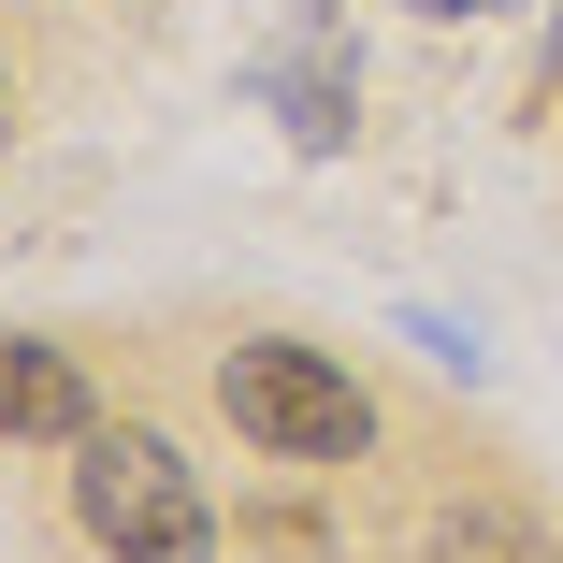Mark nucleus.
<instances>
[{"instance_id": "2", "label": "nucleus", "mask_w": 563, "mask_h": 563, "mask_svg": "<svg viewBox=\"0 0 563 563\" xmlns=\"http://www.w3.org/2000/svg\"><path fill=\"white\" fill-rule=\"evenodd\" d=\"M73 534L87 549H217V506L188 477V448L145 419H87L73 433Z\"/></svg>"}, {"instance_id": "3", "label": "nucleus", "mask_w": 563, "mask_h": 563, "mask_svg": "<svg viewBox=\"0 0 563 563\" xmlns=\"http://www.w3.org/2000/svg\"><path fill=\"white\" fill-rule=\"evenodd\" d=\"M261 87H275L289 145H303V159H332V145L362 131V117H347V101H362V44H347V15H303V30L275 44V73H261Z\"/></svg>"}, {"instance_id": "5", "label": "nucleus", "mask_w": 563, "mask_h": 563, "mask_svg": "<svg viewBox=\"0 0 563 563\" xmlns=\"http://www.w3.org/2000/svg\"><path fill=\"white\" fill-rule=\"evenodd\" d=\"M405 15H433V30H477V15H506V0H405Z\"/></svg>"}, {"instance_id": "4", "label": "nucleus", "mask_w": 563, "mask_h": 563, "mask_svg": "<svg viewBox=\"0 0 563 563\" xmlns=\"http://www.w3.org/2000/svg\"><path fill=\"white\" fill-rule=\"evenodd\" d=\"M101 405H87V362L44 347V332H0V448H73Z\"/></svg>"}, {"instance_id": "1", "label": "nucleus", "mask_w": 563, "mask_h": 563, "mask_svg": "<svg viewBox=\"0 0 563 563\" xmlns=\"http://www.w3.org/2000/svg\"><path fill=\"white\" fill-rule=\"evenodd\" d=\"M217 419H232L261 463H303V477H332V463L376 448L362 376L332 362V347H303V332H246V347H217Z\"/></svg>"}]
</instances>
